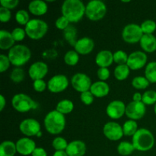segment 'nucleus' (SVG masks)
<instances>
[{"mask_svg":"<svg viewBox=\"0 0 156 156\" xmlns=\"http://www.w3.org/2000/svg\"><path fill=\"white\" fill-rule=\"evenodd\" d=\"M62 12L69 22H78L85 14V6L80 0H66L62 3Z\"/></svg>","mask_w":156,"mask_h":156,"instance_id":"1","label":"nucleus"},{"mask_svg":"<svg viewBox=\"0 0 156 156\" xmlns=\"http://www.w3.org/2000/svg\"><path fill=\"white\" fill-rule=\"evenodd\" d=\"M132 143L135 149L146 152L152 149L155 144V138L151 131L145 128H141L133 136Z\"/></svg>","mask_w":156,"mask_h":156,"instance_id":"2","label":"nucleus"},{"mask_svg":"<svg viewBox=\"0 0 156 156\" xmlns=\"http://www.w3.org/2000/svg\"><path fill=\"white\" fill-rule=\"evenodd\" d=\"M44 126L47 132L50 133H60L66 126V118L64 114H61L56 110L51 111L44 118Z\"/></svg>","mask_w":156,"mask_h":156,"instance_id":"3","label":"nucleus"},{"mask_svg":"<svg viewBox=\"0 0 156 156\" xmlns=\"http://www.w3.org/2000/svg\"><path fill=\"white\" fill-rule=\"evenodd\" d=\"M9 60L15 66H21L29 61L31 57L30 49L22 44L14 46L9 50L8 54Z\"/></svg>","mask_w":156,"mask_h":156,"instance_id":"4","label":"nucleus"},{"mask_svg":"<svg viewBox=\"0 0 156 156\" xmlns=\"http://www.w3.org/2000/svg\"><path fill=\"white\" fill-rule=\"evenodd\" d=\"M26 34L33 40L41 39L47 34L48 25L41 19H31L25 25Z\"/></svg>","mask_w":156,"mask_h":156,"instance_id":"5","label":"nucleus"},{"mask_svg":"<svg viewBox=\"0 0 156 156\" xmlns=\"http://www.w3.org/2000/svg\"><path fill=\"white\" fill-rule=\"evenodd\" d=\"M107 12L106 5L101 0L90 1L85 6V15L91 21H98L105 17Z\"/></svg>","mask_w":156,"mask_h":156,"instance_id":"6","label":"nucleus"},{"mask_svg":"<svg viewBox=\"0 0 156 156\" xmlns=\"http://www.w3.org/2000/svg\"><path fill=\"white\" fill-rule=\"evenodd\" d=\"M12 105L17 111L25 113L37 107V104L25 94H17L12 98Z\"/></svg>","mask_w":156,"mask_h":156,"instance_id":"7","label":"nucleus"},{"mask_svg":"<svg viewBox=\"0 0 156 156\" xmlns=\"http://www.w3.org/2000/svg\"><path fill=\"white\" fill-rule=\"evenodd\" d=\"M141 27L136 24H129L126 25L122 32V37L124 41L129 44H136L140 41L143 36Z\"/></svg>","mask_w":156,"mask_h":156,"instance_id":"8","label":"nucleus"},{"mask_svg":"<svg viewBox=\"0 0 156 156\" xmlns=\"http://www.w3.org/2000/svg\"><path fill=\"white\" fill-rule=\"evenodd\" d=\"M71 83L73 88L77 91L82 93L89 91L91 86V79L84 73H76L72 77Z\"/></svg>","mask_w":156,"mask_h":156,"instance_id":"9","label":"nucleus"},{"mask_svg":"<svg viewBox=\"0 0 156 156\" xmlns=\"http://www.w3.org/2000/svg\"><path fill=\"white\" fill-rule=\"evenodd\" d=\"M146 105L143 101H131L126 108V115L131 120H140L146 114Z\"/></svg>","mask_w":156,"mask_h":156,"instance_id":"10","label":"nucleus"},{"mask_svg":"<svg viewBox=\"0 0 156 156\" xmlns=\"http://www.w3.org/2000/svg\"><path fill=\"white\" fill-rule=\"evenodd\" d=\"M68 85V79L64 75H56L53 76L47 83L48 89L53 93L62 92L66 89Z\"/></svg>","mask_w":156,"mask_h":156,"instance_id":"11","label":"nucleus"},{"mask_svg":"<svg viewBox=\"0 0 156 156\" xmlns=\"http://www.w3.org/2000/svg\"><path fill=\"white\" fill-rule=\"evenodd\" d=\"M104 134L110 140L117 141L120 140L123 134V127L115 122H108L104 126Z\"/></svg>","mask_w":156,"mask_h":156,"instance_id":"12","label":"nucleus"},{"mask_svg":"<svg viewBox=\"0 0 156 156\" xmlns=\"http://www.w3.org/2000/svg\"><path fill=\"white\" fill-rule=\"evenodd\" d=\"M20 130L27 136H37L38 133L41 132V124L35 119L29 118L22 120L20 123Z\"/></svg>","mask_w":156,"mask_h":156,"instance_id":"13","label":"nucleus"},{"mask_svg":"<svg viewBox=\"0 0 156 156\" xmlns=\"http://www.w3.org/2000/svg\"><path fill=\"white\" fill-rule=\"evenodd\" d=\"M147 56L144 52L135 51L129 55L126 65L132 70H137L143 68L147 62Z\"/></svg>","mask_w":156,"mask_h":156,"instance_id":"14","label":"nucleus"},{"mask_svg":"<svg viewBox=\"0 0 156 156\" xmlns=\"http://www.w3.org/2000/svg\"><path fill=\"white\" fill-rule=\"evenodd\" d=\"M125 104L121 101H113L108 105L106 109L107 114L112 119H119L126 113Z\"/></svg>","mask_w":156,"mask_h":156,"instance_id":"15","label":"nucleus"},{"mask_svg":"<svg viewBox=\"0 0 156 156\" xmlns=\"http://www.w3.org/2000/svg\"><path fill=\"white\" fill-rule=\"evenodd\" d=\"M47 73H48V66L45 62L41 61L32 64L28 70L29 76L34 81L42 79L43 78L45 77Z\"/></svg>","mask_w":156,"mask_h":156,"instance_id":"16","label":"nucleus"},{"mask_svg":"<svg viewBox=\"0 0 156 156\" xmlns=\"http://www.w3.org/2000/svg\"><path fill=\"white\" fill-rule=\"evenodd\" d=\"M15 144H16L17 152L22 155H31L37 148L36 143L34 140L25 137L18 140Z\"/></svg>","mask_w":156,"mask_h":156,"instance_id":"17","label":"nucleus"},{"mask_svg":"<svg viewBox=\"0 0 156 156\" xmlns=\"http://www.w3.org/2000/svg\"><path fill=\"white\" fill-rule=\"evenodd\" d=\"M94 47V43L93 40L89 37H85L78 40L74 47L76 49V51L79 54L86 55L92 51Z\"/></svg>","mask_w":156,"mask_h":156,"instance_id":"18","label":"nucleus"},{"mask_svg":"<svg viewBox=\"0 0 156 156\" xmlns=\"http://www.w3.org/2000/svg\"><path fill=\"white\" fill-rule=\"evenodd\" d=\"M66 152L68 156H84L86 152V146L81 140H75L69 143Z\"/></svg>","mask_w":156,"mask_h":156,"instance_id":"19","label":"nucleus"},{"mask_svg":"<svg viewBox=\"0 0 156 156\" xmlns=\"http://www.w3.org/2000/svg\"><path fill=\"white\" fill-rule=\"evenodd\" d=\"M114 62V54L109 50H101L95 57V62L100 68H107Z\"/></svg>","mask_w":156,"mask_h":156,"instance_id":"20","label":"nucleus"},{"mask_svg":"<svg viewBox=\"0 0 156 156\" xmlns=\"http://www.w3.org/2000/svg\"><path fill=\"white\" fill-rule=\"evenodd\" d=\"M90 91L95 97L102 98L108 95L110 91V87L108 83L103 81H98L91 85Z\"/></svg>","mask_w":156,"mask_h":156,"instance_id":"21","label":"nucleus"},{"mask_svg":"<svg viewBox=\"0 0 156 156\" xmlns=\"http://www.w3.org/2000/svg\"><path fill=\"white\" fill-rule=\"evenodd\" d=\"M28 9L31 14L34 15H43L47 12L48 6L47 3L42 0H34L29 3Z\"/></svg>","mask_w":156,"mask_h":156,"instance_id":"22","label":"nucleus"},{"mask_svg":"<svg viewBox=\"0 0 156 156\" xmlns=\"http://www.w3.org/2000/svg\"><path fill=\"white\" fill-rule=\"evenodd\" d=\"M140 46L143 50L152 53L156 50V37L153 34H143L140 40Z\"/></svg>","mask_w":156,"mask_h":156,"instance_id":"23","label":"nucleus"},{"mask_svg":"<svg viewBox=\"0 0 156 156\" xmlns=\"http://www.w3.org/2000/svg\"><path fill=\"white\" fill-rule=\"evenodd\" d=\"M15 40L12 37V33L5 30H0V48L3 50H10L14 47Z\"/></svg>","mask_w":156,"mask_h":156,"instance_id":"24","label":"nucleus"},{"mask_svg":"<svg viewBox=\"0 0 156 156\" xmlns=\"http://www.w3.org/2000/svg\"><path fill=\"white\" fill-rule=\"evenodd\" d=\"M16 152V144L13 142L5 140L0 145V156H14Z\"/></svg>","mask_w":156,"mask_h":156,"instance_id":"25","label":"nucleus"},{"mask_svg":"<svg viewBox=\"0 0 156 156\" xmlns=\"http://www.w3.org/2000/svg\"><path fill=\"white\" fill-rule=\"evenodd\" d=\"M63 35L66 41H68L70 45L75 47L76 42H77V40H76L77 30H76V27L73 25H69V27L64 30Z\"/></svg>","mask_w":156,"mask_h":156,"instance_id":"26","label":"nucleus"},{"mask_svg":"<svg viewBox=\"0 0 156 156\" xmlns=\"http://www.w3.org/2000/svg\"><path fill=\"white\" fill-rule=\"evenodd\" d=\"M73 108H74V105H73V101L70 100H62L57 104L56 105V111H59V113L62 114H69L73 111Z\"/></svg>","mask_w":156,"mask_h":156,"instance_id":"27","label":"nucleus"},{"mask_svg":"<svg viewBox=\"0 0 156 156\" xmlns=\"http://www.w3.org/2000/svg\"><path fill=\"white\" fill-rule=\"evenodd\" d=\"M129 69H130L126 64L118 65L114 69V76L119 81L124 80L129 75Z\"/></svg>","mask_w":156,"mask_h":156,"instance_id":"28","label":"nucleus"},{"mask_svg":"<svg viewBox=\"0 0 156 156\" xmlns=\"http://www.w3.org/2000/svg\"><path fill=\"white\" fill-rule=\"evenodd\" d=\"M145 76L149 82L156 83V62H150L147 64L145 70Z\"/></svg>","mask_w":156,"mask_h":156,"instance_id":"29","label":"nucleus"},{"mask_svg":"<svg viewBox=\"0 0 156 156\" xmlns=\"http://www.w3.org/2000/svg\"><path fill=\"white\" fill-rule=\"evenodd\" d=\"M138 130V125L135 120H129L124 123L123 126V134L125 136H133Z\"/></svg>","mask_w":156,"mask_h":156,"instance_id":"30","label":"nucleus"},{"mask_svg":"<svg viewBox=\"0 0 156 156\" xmlns=\"http://www.w3.org/2000/svg\"><path fill=\"white\" fill-rule=\"evenodd\" d=\"M135 150L133 143H128V142H121L117 146V152L120 155L126 156L133 153Z\"/></svg>","mask_w":156,"mask_h":156,"instance_id":"31","label":"nucleus"},{"mask_svg":"<svg viewBox=\"0 0 156 156\" xmlns=\"http://www.w3.org/2000/svg\"><path fill=\"white\" fill-rule=\"evenodd\" d=\"M79 60V55L76 50H69L64 56V61L69 66H75Z\"/></svg>","mask_w":156,"mask_h":156,"instance_id":"32","label":"nucleus"},{"mask_svg":"<svg viewBox=\"0 0 156 156\" xmlns=\"http://www.w3.org/2000/svg\"><path fill=\"white\" fill-rule=\"evenodd\" d=\"M150 82L146 77L136 76L132 81V85L136 89H145L149 85Z\"/></svg>","mask_w":156,"mask_h":156,"instance_id":"33","label":"nucleus"},{"mask_svg":"<svg viewBox=\"0 0 156 156\" xmlns=\"http://www.w3.org/2000/svg\"><path fill=\"white\" fill-rule=\"evenodd\" d=\"M144 34H152L156 29V23L152 20H146L140 25Z\"/></svg>","mask_w":156,"mask_h":156,"instance_id":"34","label":"nucleus"},{"mask_svg":"<svg viewBox=\"0 0 156 156\" xmlns=\"http://www.w3.org/2000/svg\"><path fill=\"white\" fill-rule=\"evenodd\" d=\"M142 101L145 105H152L156 104V91L149 90L143 94Z\"/></svg>","mask_w":156,"mask_h":156,"instance_id":"35","label":"nucleus"},{"mask_svg":"<svg viewBox=\"0 0 156 156\" xmlns=\"http://www.w3.org/2000/svg\"><path fill=\"white\" fill-rule=\"evenodd\" d=\"M30 17H29L28 13L25 10H19L15 14V20L18 24L21 25H26L27 23L30 21Z\"/></svg>","mask_w":156,"mask_h":156,"instance_id":"36","label":"nucleus"},{"mask_svg":"<svg viewBox=\"0 0 156 156\" xmlns=\"http://www.w3.org/2000/svg\"><path fill=\"white\" fill-rule=\"evenodd\" d=\"M69 143H67V141L62 137H56L53 140L52 143V146L56 149V151H65L66 150L67 146Z\"/></svg>","mask_w":156,"mask_h":156,"instance_id":"37","label":"nucleus"},{"mask_svg":"<svg viewBox=\"0 0 156 156\" xmlns=\"http://www.w3.org/2000/svg\"><path fill=\"white\" fill-rule=\"evenodd\" d=\"M128 55L126 52L123 50H118L114 53V62L117 63L118 65H123L126 64L128 60Z\"/></svg>","mask_w":156,"mask_h":156,"instance_id":"38","label":"nucleus"},{"mask_svg":"<svg viewBox=\"0 0 156 156\" xmlns=\"http://www.w3.org/2000/svg\"><path fill=\"white\" fill-rule=\"evenodd\" d=\"M10 78L14 82H21L24 78V72L21 68L17 67L14 69L10 74Z\"/></svg>","mask_w":156,"mask_h":156,"instance_id":"39","label":"nucleus"},{"mask_svg":"<svg viewBox=\"0 0 156 156\" xmlns=\"http://www.w3.org/2000/svg\"><path fill=\"white\" fill-rule=\"evenodd\" d=\"M25 34V30L23 28H21V27H16L12 32V35L15 41H21L22 40H24Z\"/></svg>","mask_w":156,"mask_h":156,"instance_id":"40","label":"nucleus"},{"mask_svg":"<svg viewBox=\"0 0 156 156\" xmlns=\"http://www.w3.org/2000/svg\"><path fill=\"white\" fill-rule=\"evenodd\" d=\"M10 63L11 62L7 56L5 54L0 55V72L1 73L6 71L10 66Z\"/></svg>","mask_w":156,"mask_h":156,"instance_id":"41","label":"nucleus"},{"mask_svg":"<svg viewBox=\"0 0 156 156\" xmlns=\"http://www.w3.org/2000/svg\"><path fill=\"white\" fill-rule=\"evenodd\" d=\"M80 98L81 101L86 105H90L91 104H92L93 101H94V95L90 91L81 93Z\"/></svg>","mask_w":156,"mask_h":156,"instance_id":"42","label":"nucleus"},{"mask_svg":"<svg viewBox=\"0 0 156 156\" xmlns=\"http://www.w3.org/2000/svg\"><path fill=\"white\" fill-rule=\"evenodd\" d=\"M56 27H57L58 29H60V30H65L66 27H69V21L67 19L66 17H64L63 15L62 16L59 17L57 18V20L56 21Z\"/></svg>","mask_w":156,"mask_h":156,"instance_id":"43","label":"nucleus"},{"mask_svg":"<svg viewBox=\"0 0 156 156\" xmlns=\"http://www.w3.org/2000/svg\"><path fill=\"white\" fill-rule=\"evenodd\" d=\"M12 13L10 10L2 6L0 8V21L2 22H7L11 19Z\"/></svg>","mask_w":156,"mask_h":156,"instance_id":"44","label":"nucleus"},{"mask_svg":"<svg viewBox=\"0 0 156 156\" xmlns=\"http://www.w3.org/2000/svg\"><path fill=\"white\" fill-rule=\"evenodd\" d=\"M0 3L2 7L8 9H15L19 4V1L18 0H1Z\"/></svg>","mask_w":156,"mask_h":156,"instance_id":"45","label":"nucleus"},{"mask_svg":"<svg viewBox=\"0 0 156 156\" xmlns=\"http://www.w3.org/2000/svg\"><path fill=\"white\" fill-rule=\"evenodd\" d=\"M98 77L101 81L105 82V80L109 78L110 76V70L108 68H99L98 70Z\"/></svg>","mask_w":156,"mask_h":156,"instance_id":"46","label":"nucleus"},{"mask_svg":"<svg viewBox=\"0 0 156 156\" xmlns=\"http://www.w3.org/2000/svg\"><path fill=\"white\" fill-rule=\"evenodd\" d=\"M34 89L37 92H42L46 89L47 84L45 83L43 79H39V80L34 81Z\"/></svg>","mask_w":156,"mask_h":156,"instance_id":"47","label":"nucleus"},{"mask_svg":"<svg viewBox=\"0 0 156 156\" xmlns=\"http://www.w3.org/2000/svg\"><path fill=\"white\" fill-rule=\"evenodd\" d=\"M32 156H47V152L43 148L37 147L31 154Z\"/></svg>","mask_w":156,"mask_h":156,"instance_id":"48","label":"nucleus"},{"mask_svg":"<svg viewBox=\"0 0 156 156\" xmlns=\"http://www.w3.org/2000/svg\"><path fill=\"white\" fill-rule=\"evenodd\" d=\"M142 98H143V95L139 92L135 93L133 96V99L134 101H142Z\"/></svg>","mask_w":156,"mask_h":156,"instance_id":"49","label":"nucleus"},{"mask_svg":"<svg viewBox=\"0 0 156 156\" xmlns=\"http://www.w3.org/2000/svg\"><path fill=\"white\" fill-rule=\"evenodd\" d=\"M0 101H1V104H0V111H2L3 109H4L5 106V97L3 95H0Z\"/></svg>","mask_w":156,"mask_h":156,"instance_id":"50","label":"nucleus"},{"mask_svg":"<svg viewBox=\"0 0 156 156\" xmlns=\"http://www.w3.org/2000/svg\"><path fill=\"white\" fill-rule=\"evenodd\" d=\"M53 156H68L66 151H56Z\"/></svg>","mask_w":156,"mask_h":156,"instance_id":"51","label":"nucleus"},{"mask_svg":"<svg viewBox=\"0 0 156 156\" xmlns=\"http://www.w3.org/2000/svg\"><path fill=\"white\" fill-rule=\"evenodd\" d=\"M37 136H41V132L38 133V134Z\"/></svg>","mask_w":156,"mask_h":156,"instance_id":"52","label":"nucleus"},{"mask_svg":"<svg viewBox=\"0 0 156 156\" xmlns=\"http://www.w3.org/2000/svg\"><path fill=\"white\" fill-rule=\"evenodd\" d=\"M154 110H155V114H156V104L155 105V108H154Z\"/></svg>","mask_w":156,"mask_h":156,"instance_id":"53","label":"nucleus"}]
</instances>
